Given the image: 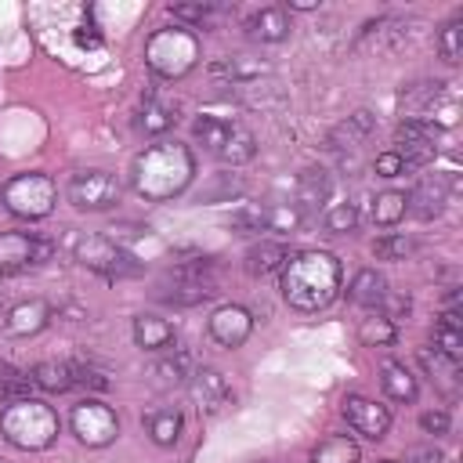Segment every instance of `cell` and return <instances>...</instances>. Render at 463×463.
I'll use <instances>...</instances> for the list:
<instances>
[{
  "mask_svg": "<svg viewBox=\"0 0 463 463\" xmlns=\"http://www.w3.org/2000/svg\"><path fill=\"white\" fill-rule=\"evenodd\" d=\"M195 177V156L181 141H159L148 145L134 166H130V184L141 199L148 203H170L177 199Z\"/></svg>",
  "mask_w": 463,
  "mask_h": 463,
  "instance_id": "obj_1",
  "label": "cell"
},
{
  "mask_svg": "<svg viewBox=\"0 0 463 463\" xmlns=\"http://www.w3.org/2000/svg\"><path fill=\"white\" fill-rule=\"evenodd\" d=\"M340 260L326 250H304L293 253L282 268V297L293 311H322L333 304V297L340 293Z\"/></svg>",
  "mask_w": 463,
  "mask_h": 463,
  "instance_id": "obj_2",
  "label": "cell"
},
{
  "mask_svg": "<svg viewBox=\"0 0 463 463\" xmlns=\"http://www.w3.org/2000/svg\"><path fill=\"white\" fill-rule=\"evenodd\" d=\"M0 434L7 445L22 449V452H43L58 441L61 420L47 402L22 398V402H11L0 409Z\"/></svg>",
  "mask_w": 463,
  "mask_h": 463,
  "instance_id": "obj_3",
  "label": "cell"
},
{
  "mask_svg": "<svg viewBox=\"0 0 463 463\" xmlns=\"http://www.w3.org/2000/svg\"><path fill=\"white\" fill-rule=\"evenodd\" d=\"M145 65L163 80H181L199 65V36L184 25L156 29L145 40Z\"/></svg>",
  "mask_w": 463,
  "mask_h": 463,
  "instance_id": "obj_4",
  "label": "cell"
},
{
  "mask_svg": "<svg viewBox=\"0 0 463 463\" xmlns=\"http://www.w3.org/2000/svg\"><path fill=\"white\" fill-rule=\"evenodd\" d=\"M192 137H195L213 159H221L224 166H242V163H250V159L257 156L253 134H250L242 123L224 119V116H210V112L195 116Z\"/></svg>",
  "mask_w": 463,
  "mask_h": 463,
  "instance_id": "obj_5",
  "label": "cell"
},
{
  "mask_svg": "<svg viewBox=\"0 0 463 463\" xmlns=\"http://www.w3.org/2000/svg\"><path fill=\"white\" fill-rule=\"evenodd\" d=\"M0 203L7 206V213L22 217V221H43L58 203V188L47 174L29 170V174H14L4 181Z\"/></svg>",
  "mask_w": 463,
  "mask_h": 463,
  "instance_id": "obj_6",
  "label": "cell"
},
{
  "mask_svg": "<svg viewBox=\"0 0 463 463\" xmlns=\"http://www.w3.org/2000/svg\"><path fill=\"white\" fill-rule=\"evenodd\" d=\"M72 253H76V260L87 271H98L105 279H130V275L141 271V264L134 260V253H127L109 235H80L76 246H72Z\"/></svg>",
  "mask_w": 463,
  "mask_h": 463,
  "instance_id": "obj_7",
  "label": "cell"
},
{
  "mask_svg": "<svg viewBox=\"0 0 463 463\" xmlns=\"http://www.w3.org/2000/svg\"><path fill=\"white\" fill-rule=\"evenodd\" d=\"M217 293V279H213V264L210 260H192V264H181L174 271H166L163 286H159V300L166 304H177V307H192V304H203Z\"/></svg>",
  "mask_w": 463,
  "mask_h": 463,
  "instance_id": "obj_8",
  "label": "cell"
},
{
  "mask_svg": "<svg viewBox=\"0 0 463 463\" xmlns=\"http://www.w3.org/2000/svg\"><path fill=\"white\" fill-rule=\"evenodd\" d=\"M65 195L76 210H87V213H101V210H112L123 195V181L112 174V170H76L65 184Z\"/></svg>",
  "mask_w": 463,
  "mask_h": 463,
  "instance_id": "obj_9",
  "label": "cell"
},
{
  "mask_svg": "<svg viewBox=\"0 0 463 463\" xmlns=\"http://www.w3.org/2000/svg\"><path fill=\"white\" fill-rule=\"evenodd\" d=\"M69 427H72L76 441L87 445V449H105V445H112L119 438V416L112 412V405L94 402V398L72 405Z\"/></svg>",
  "mask_w": 463,
  "mask_h": 463,
  "instance_id": "obj_10",
  "label": "cell"
},
{
  "mask_svg": "<svg viewBox=\"0 0 463 463\" xmlns=\"http://www.w3.org/2000/svg\"><path fill=\"white\" fill-rule=\"evenodd\" d=\"M344 420H347L358 434H365V438H373V441L387 438V430H391V409L380 405L376 398H365V394H347V398H344Z\"/></svg>",
  "mask_w": 463,
  "mask_h": 463,
  "instance_id": "obj_11",
  "label": "cell"
},
{
  "mask_svg": "<svg viewBox=\"0 0 463 463\" xmlns=\"http://www.w3.org/2000/svg\"><path fill=\"white\" fill-rule=\"evenodd\" d=\"M206 329H210V336L221 344V347H242L246 340H250V333H253V315L242 307V304H221L213 315H210V322H206Z\"/></svg>",
  "mask_w": 463,
  "mask_h": 463,
  "instance_id": "obj_12",
  "label": "cell"
},
{
  "mask_svg": "<svg viewBox=\"0 0 463 463\" xmlns=\"http://www.w3.org/2000/svg\"><path fill=\"white\" fill-rule=\"evenodd\" d=\"M51 253L47 242L25 232H0V271H22L29 264H40Z\"/></svg>",
  "mask_w": 463,
  "mask_h": 463,
  "instance_id": "obj_13",
  "label": "cell"
},
{
  "mask_svg": "<svg viewBox=\"0 0 463 463\" xmlns=\"http://www.w3.org/2000/svg\"><path fill=\"white\" fill-rule=\"evenodd\" d=\"M47 322H51V304L40 300V297L22 300V304H14V307L4 315V329H7L11 336H18V340H29V336L43 333Z\"/></svg>",
  "mask_w": 463,
  "mask_h": 463,
  "instance_id": "obj_14",
  "label": "cell"
},
{
  "mask_svg": "<svg viewBox=\"0 0 463 463\" xmlns=\"http://www.w3.org/2000/svg\"><path fill=\"white\" fill-rule=\"evenodd\" d=\"M188 387H192V398L203 412H221L232 402V387H228L221 369H195Z\"/></svg>",
  "mask_w": 463,
  "mask_h": 463,
  "instance_id": "obj_15",
  "label": "cell"
},
{
  "mask_svg": "<svg viewBox=\"0 0 463 463\" xmlns=\"http://www.w3.org/2000/svg\"><path fill=\"white\" fill-rule=\"evenodd\" d=\"M210 72L228 83H253L260 76H271V61L257 58V54H228V58H217L210 65Z\"/></svg>",
  "mask_w": 463,
  "mask_h": 463,
  "instance_id": "obj_16",
  "label": "cell"
},
{
  "mask_svg": "<svg viewBox=\"0 0 463 463\" xmlns=\"http://www.w3.org/2000/svg\"><path fill=\"white\" fill-rule=\"evenodd\" d=\"M192 373H195L192 354H188V351H174V354L159 358V362L148 369V380H152L156 391H177V387H188Z\"/></svg>",
  "mask_w": 463,
  "mask_h": 463,
  "instance_id": "obj_17",
  "label": "cell"
},
{
  "mask_svg": "<svg viewBox=\"0 0 463 463\" xmlns=\"http://www.w3.org/2000/svg\"><path fill=\"white\" fill-rule=\"evenodd\" d=\"M409 199V213H416L420 221H434L441 210H445V199H449V184L441 177H427L420 181L412 192H405Z\"/></svg>",
  "mask_w": 463,
  "mask_h": 463,
  "instance_id": "obj_18",
  "label": "cell"
},
{
  "mask_svg": "<svg viewBox=\"0 0 463 463\" xmlns=\"http://www.w3.org/2000/svg\"><path fill=\"white\" fill-rule=\"evenodd\" d=\"M289 14H286V7H260L257 14H250V22H246V33L253 36V40H260V43H282V40H289Z\"/></svg>",
  "mask_w": 463,
  "mask_h": 463,
  "instance_id": "obj_19",
  "label": "cell"
},
{
  "mask_svg": "<svg viewBox=\"0 0 463 463\" xmlns=\"http://www.w3.org/2000/svg\"><path fill=\"white\" fill-rule=\"evenodd\" d=\"M174 336H177L174 326L159 315H137L134 318V344L141 351H166L174 344Z\"/></svg>",
  "mask_w": 463,
  "mask_h": 463,
  "instance_id": "obj_20",
  "label": "cell"
},
{
  "mask_svg": "<svg viewBox=\"0 0 463 463\" xmlns=\"http://www.w3.org/2000/svg\"><path fill=\"white\" fill-rule=\"evenodd\" d=\"M380 383H383V394L391 398V402H416L420 398V383H416V376L402 365V362H383L380 365Z\"/></svg>",
  "mask_w": 463,
  "mask_h": 463,
  "instance_id": "obj_21",
  "label": "cell"
},
{
  "mask_svg": "<svg viewBox=\"0 0 463 463\" xmlns=\"http://www.w3.org/2000/svg\"><path fill=\"white\" fill-rule=\"evenodd\" d=\"M347 297L362 307H380L383 297H387V279L376 268H362V271H354V279L347 286Z\"/></svg>",
  "mask_w": 463,
  "mask_h": 463,
  "instance_id": "obj_22",
  "label": "cell"
},
{
  "mask_svg": "<svg viewBox=\"0 0 463 463\" xmlns=\"http://www.w3.org/2000/svg\"><path fill=\"white\" fill-rule=\"evenodd\" d=\"M181 427H184V416L177 409H156L145 416V430L159 449H174L181 441Z\"/></svg>",
  "mask_w": 463,
  "mask_h": 463,
  "instance_id": "obj_23",
  "label": "cell"
},
{
  "mask_svg": "<svg viewBox=\"0 0 463 463\" xmlns=\"http://www.w3.org/2000/svg\"><path fill=\"white\" fill-rule=\"evenodd\" d=\"M329 174L322 166H307L300 177H297V206L300 210H318L326 199H329Z\"/></svg>",
  "mask_w": 463,
  "mask_h": 463,
  "instance_id": "obj_24",
  "label": "cell"
},
{
  "mask_svg": "<svg viewBox=\"0 0 463 463\" xmlns=\"http://www.w3.org/2000/svg\"><path fill=\"white\" fill-rule=\"evenodd\" d=\"M289 257H293V253H289L282 242H257V246H250V253H246V271L257 275V279H264V275H271V271H282Z\"/></svg>",
  "mask_w": 463,
  "mask_h": 463,
  "instance_id": "obj_25",
  "label": "cell"
},
{
  "mask_svg": "<svg viewBox=\"0 0 463 463\" xmlns=\"http://www.w3.org/2000/svg\"><path fill=\"white\" fill-rule=\"evenodd\" d=\"M434 351L449 362H459L463 358V322L456 311H445L441 322L434 326Z\"/></svg>",
  "mask_w": 463,
  "mask_h": 463,
  "instance_id": "obj_26",
  "label": "cell"
},
{
  "mask_svg": "<svg viewBox=\"0 0 463 463\" xmlns=\"http://www.w3.org/2000/svg\"><path fill=\"white\" fill-rule=\"evenodd\" d=\"M358 459H362V449L347 434H329L311 449V463H358Z\"/></svg>",
  "mask_w": 463,
  "mask_h": 463,
  "instance_id": "obj_27",
  "label": "cell"
},
{
  "mask_svg": "<svg viewBox=\"0 0 463 463\" xmlns=\"http://www.w3.org/2000/svg\"><path fill=\"white\" fill-rule=\"evenodd\" d=\"M369 130H373V116L365 109H358V112H351L344 123H336L329 130V148H354V145H362L369 137Z\"/></svg>",
  "mask_w": 463,
  "mask_h": 463,
  "instance_id": "obj_28",
  "label": "cell"
},
{
  "mask_svg": "<svg viewBox=\"0 0 463 463\" xmlns=\"http://www.w3.org/2000/svg\"><path fill=\"white\" fill-rule=\"evenodd\" d=\"M29 376L47 394H65V391L76 387L72 383V362H40V365L29 369Z\"/></svg>",
  "mask_w": 463,
  "mask_h": 463,
  "instance_id": "obj_29",
  "label": "cell"
},
{
  "mask_svg": "<svg viewBox=\"0 0 463 463\" xmlns=\"http://www.w3.org/2000/svg\"><path fill=\"white\" fill-rule=\"evenodd\" d=\"M405 213H409V199L398 188H387L373 199V224H380V228H394Z\"/></svg>",
  "mask_w": 463,
  "mask_h": 463,
  "instance_id": "obj_30",
  "label": "cell"
},
{
  "mask_svg": "<svg viewBox=\"0 0 463 463\" xmlns=\"http://www.w3.org/2000/svg\"><path fill=\"white\" fill-rule=\"evenodd\" d=\"M300 224H304V210L297 203H271V206H264V232L293 235Z\"/></svg>",
  "mask_w": 463,
  "mask_h": 463,
  "instance_id": "obj_31",
  "label": "cell"
},
{
  "mask_svg": "<svg viewBox=\"0 0 463 463\" xmlns=\"http://www.w3.org/2000/svg\"><path fill=\"white\" fill-rule=\"evenodd\" d=\"M358 340H362L365 347H391V344L398 340V326H394L387 315H369V318H362V326H358Z\"/></svg>",
  "mask_w": 463,
  "mask_h": 463,
  "instance_id": "obj_32",
  "label": "cell"
},
{
  "mask_svg": "<svg viewBox=\"0 0 463 463\" xmlns=\"http://www.w3.org/2000/svg\"><path fill=\"white\" fill-rule=\"evenodd\" d=\"M174 109H166V105H159V101H145V109H141V116H137V127H141V134H148V137H159V134H166L170 127H174Z\"/></svg>",
  "mask_w": 463,
  "mask_h": 463,
  "instance_id": "obj_33",
  "label": "cell"
},
{
  "mask_svg": "<svg viewBox=\"0 0 463 463\" xmlns=\"http://www.w3.org/2000/svg\"><path fill=\"white\" fill-rule=\"evenodd\" d=\"M33 387H36V383H33L29 373H18V369H11V365H0V402H4V405L29 398Z\"/></svg>",
  "mask_w": 463,
  "mask_h": 463,
  "instance_id": "obj_34",
  "label": "cell"
},
{
  "mask_svg": "<svg viewBox=\"0 0 463 463\" xmlns=\"http://www.w3.org/2000/svg\"><path fill=\"white\" fill-rule=\"evenodd\" d=\"M438 51H441V58H445L449 65H456V61L463 58V22H459V18H452V22L438 33Z\"/></svg>",
  "mask_w": 463,
  "mask_h": 463,
  "instance_id": "obj_35",
  "label": "cell"
},
{
  "mask_svg": "<svg viewBox=\"0 0 463 463\" xmlns=\"http://www.w3.org/2000/svg\"><path fill=\"white\" fill-rule=\"evenodd\" d=\"M326 228H329L333 235L354 232V228H358V206H354V203H336V206H329V210H326Z\"/></svg>",
  "mask_w": 463,
  "mask_h": 463,
  "instance_id": "obj_36",
  "label": "cell"
},
{
  "mask_svg": "<svg viewBox=\"0 0 463 463\" xmlns=\"http://www.w3.org/2000/svg\"><path fill=\"white\" fill-rule=\"evenodd\" d=\"M409 253H412V242L405 235H394V232H387V235H380L373 242V257L376 260H405Z\"/></svg>",
  "mask_w": 463,
  "mask_h": 463,
  "instance_id": "obj_37",
  "label": "cell"
},
{
  "mask_svg": "<svg viewBox=\"0 0 463 463\" xmlns=\"http://www.w3.org/2000/svg\"><path fill=\"white\" fill-rule=\"evenodd\" d=\"M420 362H423V369H427L430 376H438L441 387H456V362L441 358L438 351H420Z\"/></svg>",
  "mask_w": 463,
  "mask_h": 463,
  "instance_id": "obj_38",
  "label": "cell"
},
{
  "mask_svg": "<svg viewBox=\"0 0 463 463\" xmlns=\"http://www.w3.org/2000/svg\"><path fill=\"white\" fill-rule=\"evenodd\" d=\"M170 14L174 22H181L184 29L188 25H206L213 18V4H170Z\"/></svg>",
  "mask_w": 463,
  "mask_h": 463,
  "instance_id": "obj_39",
  "label": "cell"
},
{
  "mask_svg": "<svg viewBox=\"0 0 463 463\" xmlns=\"http://www.w3.org/2000/svg\"><path fill=\"white\" fill-rule=\"evenodd\" d=\"M239 235H253V232H264V206H239L228 221Z\"/></svg>",
  "mask_w": 463,
  "mask_h": 463,
  "instance_id": "obj_40",
  "label": "cell"
},
{
  "mask_svg": "<svg viewBox=\"0 0 463 463\" xmlns=\"http://www.w3.org/2000/svg\"><path fill=\"white\" fill-rule=\"evenodd\" d=\"M72 383L76 387H87V391H105L109 387V376L87 362H72Z\"/></svg>",
  "mask_w": 463,
  "mask_h": 463,
  "instance_id": "obj_41",
  "label": "cell"
},
{
  "mask_svg": "<svg viewBox=\"0 0 463 463\" xmlns=\"http://www.w3.org/2000/svg\"><path fill=\"white\" fill-rule=\"evenodd\" d=\"M405 170H409V166H405V159H402L394 148H391V152H380V156L373 159V174H376V177H383V181L402 177Z\"/></svg>",
  "mask_w": 463,
  "mask_h": 463,
  "instance_id": "obj_42",
  "label": "cell"
},
{
  "mask_svg": "<svg viewBox=\"0 0 463 463\" xmlns=\"http://www.w3.org/2000/svg\"><path fill=\"white\" fill-rule=\"evenodd\" d=\"M420 427H423L427 434H449L452 420H449V412H445V409H430V412H423V416H420Z\"/></svg>",
  "mask_w": 463,
  "mask_h": 463,
  "instance_id": "obj_43",
  "label": "cell"
},
{
  "mask_svg": "<svg viewBox=\"0 0 463 463\" xmlns=\"http://www.w3.org/2000/svg\"><path fill=\"white\" fill-rule=\"evenodd\" d=\"M289 11H318V0H289Z\"/></svg>",
  "mask_w": 463,
  "mask_h": 463,
  "instance_id": "obj_44",
  "label": "cell"
},
{
  "mask_svg": "<svg viewBox=\"0 0 463 463\" xmlns=\"http://www.w3.org/2000/svg\"><path fill=\"white\" fill-rule=\"evenodd\" d=\"M383 463H398V459H383Z\"/></svg>",
  "mask_w": 463,
  "mask_h": 463,
  "instance_id": "obj_45",
  "label": "cell"
},
{
  "mask_svg": "<svg viewBox=\"0 0 463 463\" xmlns=\"http://www.w3.org/2000/svg\"><path fill=\"white\" fill-rule=\"evenodd\" d=\"M0 463H4V459H0Z\"/></svg>",
  "mask_w": 463,
  "mask_h": 463,
  "instance_id": "obj_46",
  "label": "cell"
}]
</instances>
